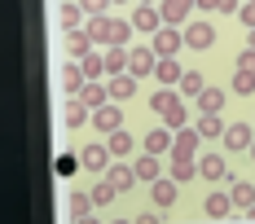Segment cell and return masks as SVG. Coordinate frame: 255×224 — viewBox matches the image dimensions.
Masks as SVG:
<instances>
[{
	"label": "cell",
	"mask_w": 255,
	"mask_h": 224,
	"mask_svg": "<svg viewBox=\"0 0 255 224\" xmlns=\"http://www.w3.org/2000/svg\"><path fill=\"white\" fill-rule=\"evenodd\" d=\"M198 0H158V13H163V22H185L189 18V9H194Z\"/></svg>",
	"instance_id": "cell-13"
},
{
	"label": "cell",
	"mask_w": 255,
	"mask_h": 224,
	"mask_svg": "<svg viewBox=\"0 0 255 224\" xmlns=\"http://www.w3.org/2000/svg\"><path fill=\"white\" fill-rule=\"evenodd\" d=\"M136 75L124 71V75H110V101H128V97H136Z\"/></svg>",
	"instance_id": "cell-12"
},
{
	"label": "cell",
	"mask_w": 255,
	"mask_h": 224,
	"mask_svg": "<svg viewBox=\"0 0 255 224\" xmlns=\"http://www.w3.org/2000/svg\"><path fill=\"white\" fill-rule=\"evenodd\" d=\"M185 44H189V49H198V53L211 49V44H216V26L207 22V18H203V22H194L189 31H185Z\"/></svg>",
	"instance_id": "cell-10"
},
{
	"label": "cell",
	"mask_w": 255,
	"mask_h": 224,
	"mask_svg": "<svg viewBox=\"0 0 255 224\" xmlns=\"http://www.w3.org/2000/svg\"><path fill=\"white\" fill-rule=\"evenodd\" d=\"M132 167H136V180H145V185H154V180H158V172H163L158 154H150V149H145V154H141V158H136Z\"/></svg>",
	"instance_id": "cell-19"
},
{
	"label": "cell",
	"mask_w": 255,
	"mask_h": 224,
	"mask_svg": "<svg viewBox=\"0 0 255 224\" xmlns=\"http://www.w3.org/2000/svg\"><path fill=\"white\" fill-rule=\"evenodd\" d=\"M79 18H84V4H62V26H66V31L79 26Z\"/></svg>",
	"instance_id": "cell-36"
},
{
	"label": "cell",
	"mask_w": 255,
	"mask_h": 224,
	"mask_svg": "<svg viewBox=\"0 0 255 224\" xmlns=\"http://www.w3.org/2000/svg\"><path fill=\"white\" fill-rule=\"evenodd\" d=\"M247 154H251V158H255V141H251V149H247Z\"/></svg>",
	"instance_id": "cell-44"
},
{
	"label": "cell",
	"mask_w": 255,
	"mask_h": 224,
	"mask_svg": "<svg viewBox=\"0 0 255 224\" xmlns=\"http://www.w3.org/2000/svg\"><path fill=\"white\" fill-rule=\"evenodd\" d=\"M216 13H238V0H216Z\"/></svg>",
	"instance_id": "cell-41"
},
{
	"label": "cell",
	"mask_w": 255,
	"mask_h": 224,
	"mask_svg": "<svg viewBox=\"0 0 255 224\" xmlns=\"http://www.w3.org/2000/svg\"><path fill=\"white\" fill-rule=\"evenodd\" d=\"M180 44H185V35L176 31V22H163L154 31V53H158V57H176Z\"/></svg>",
	"instance_id": "cell-2"
},
{
	"label": "cell",
	"mask_w": 255,
	"mask_h": 224,
	"mask_svg": "<svg viewBox=\"0 0 255 224\" xmlns=\"http://www.w3.org/2000/svg\"><path fill=\"white\" fill-rule=\"evenodd\" d=\"M238 13H242V26H255V0H242Z\"/></svg>",
	"instance_id": "cell-39"
},
{
	"label": "cell",
	"mask_w": 255,
	"mask_h": 224,
	"mask_svg": "<svg viewBox=\"0 0 255 224\" xmlns=\"http://www.w3.org/2000/svg\"><path fill=\"white\" fill-rule=\"evenodd\" d=\"M93 49H97V40L88 35V26H71V31H66V53H71V57H88Z\"/></svg>",
	"instance_id": "cell-8"
},
{
	"label": "cell",
	"mask_w": 255,
	"mask_h": 224,
	"mask_svg": "<svg viewBox=\"0 0 255 224\" xmlns=\"http://www.w3.org/2000/svg\"><path fill=\"white\" fill-rule=\"evenodd\" d=\"M163 123L172 127V132H176V127H185V123H189V114H185V106H180V97L172 101L167 110H163Z\"/></svg>",
	"instance_id": "cell-32"
},
{
	"label": "cell",
	"mask_w": 255,
	"mask_h": 224,
	"mask_svg": "<svg viewBox=\"0 0 255 224\" xmlns=\"http://www.w3.org/2000/svg\"><path fill=\"white\" fill-rule=\"evenodd\" d=\"M110 158H115V154H110V145H97V141L79 149V163H84L88 172H106V167H110Z\"/></svg>",
	"instance_id": "cell-7"
},
{
	"label": "cell",
	"mask_w": 255,
	"mask_h": 224,
	"mask_svg": "<svg viewBox=\"0 0 255 224\" xmlns=\"http://www.w3.org/2000/svg\"><path fill=\"white\" fill-rule=\"evenodd\" d=\"M229 198H233V207H238V211H247V207L255 202V185H247V180H233Z\"/></svg>",
	"instance_id": "cell-27"
},
{
	"label": "cell",
	"mask_w": 255,
	"mask_h": 224,
	"mask_svg": "<svg viewBox=\"0 0 255 224\" xmlns=\"http://www.w3.org/2000/svg\"><path fill=\"white\" fill-rule=\"evenodd\" d=\"M88 110H93V106H88L84 97H66V106H62V119H66V127H84L88 119H93Z\"/></svg>",
	"instance_id": "cell-11"
},
{
	"label": "cell",
	"mask_w": 255,
	"mask_h": 224,
	"mask_svg": "<svg viewBox=\"0 0 255 224\" xmlns=\"http://www.w3.org/2000/svg\"><path fill=\"white\" fill-rule=\"evenodd\" d=\"M251 141H255V123H229L225 127V149H233V154L251 149Z\"/></svg>",
	"instance_id": "cell-5"
},
{
	"label": "cell",
	"mask_w": 255,
	"mask_h": 224,
	"mask_svg": "<svg viewBox=\"0 0 255 224\" xmlns=\"http://www.w3.org/2000/svg\"><path fill=\"white\" fill-rule=\"evenodd\" d=\"M233 93H238V97H251L255 93V71H242V66H238V71H233Z\"/></svg>",
	"instance_id": "cell-30"
},
{
	"label": "cell",
	"mask_w": 255,
	"mask_h": 224,
	"mask_svg": "<svg viewBox=\"0 0 255 224\" xmlns=\"http://www.w3.org/2000/svg\"><path fill=\"white\" fill-rule=\"evenodd\" d=\"M79 97L97 110V106H106V101H110V84H102V79H88V84L79 88Z\"/></svg>",
	"instance_id": "cell-22"
},
{
	"label": "cell",
	"mask_w": 255,
	"mask_h": 224,
	"mask_svg": "<svg viewBox=\"0 0 255 224\" xmlns=\"http://www.w3.org/2000/svg\"><path fill=\"white\" fill-rule=\"evenodd\" d=\"M172 136H176L172 127H158V132H145V149H150V154H167V149H172Z\"/></svg>",
	"instance_id": "cell-25"
},
{
	"label": "cell",
	"mask_w": 255,
	"mask_h": 224,
	"mask_svg": "<svg viewBox=\"0 0 255 224\" xmlns=\"http://www.w3.org/2000/svg\"><path fill=\"white\" fill-rule=\"evenodd\" d=\"M84 84H88V71H84V62H66V66H62V88H66V97H79V88H84Z\"/></svg>",
	"instance_id": "cell-9"
},
{
	"label": "cell",
	"mask_w": 255,
	"mask_h": 224,
	"mask_svg": "<svg viewBox=\"0 0 255 224\" xmlns=\"http://www.w3.org/2000/svg\"><path fill=\"white\" fill-rule=\"evenodd\" d=\"M106 180H110L119 194H128V189L136 185V167H128V163H119V167H115V163H110V167H106Z\"/></svg>",
	"instance_id": "cell-16"
},
{
	"label": "cell",
	"mask_w": 255,
	"mask_h": 224,
	"mask_svg": "<svg viewBox=\"0 0 255 224\" xmlns=\"http://www.w3.org/2000/svg\"><path fill=\"white\" fill-rule=\"evenodd\" d=\"M229 211H233V198H229V194H207V202H203V216H207V220H225Z\"/></svg>",
	"instance_id": "cell-20"
},
{
	"label": "cell",
	"mask_w": 255,
	"mask_h": 224,
	"mask_svg": "<svg viewBox=\"0 0 255 224\" xmlns=\"http://www.w3.org/2000/svg\"><path fill=\"white\" fill-rule=\"evenodd\" d=\"M132 26H136V31H158V26H163V13H158L154 4L141 0V4H136V13H132Z\"/></svg>",
	"instance_id": "cell-15"
},
{
	"label": "cell",
	"mask_w": 255,
	"mask_h": 224,
	"mask_svg": "<svg viewBox=\"0 0 255 224\" xmlns=\"http://www.w3.org/2000/svg\"><path fill=\"white\" fill-rule=\"evenodd\" d=\"M198 145H203V136H198V127H176V136H172V154L180 158H198Z\"/></svg>",
	"instance_id": "cell-3"
},
{
	"label": "cell",
	"mask_w": 255,
	"mask_h": 224,
	"mask_svg": "<svg viewBox=\"0 0 255 224\" xmlns=\"http://www.w3.org/2000/svg\"><path fill=\"white\" fill-rule=\"evenodd\" d=\"M225 101H229L225 88H203V93H198V110H203V114H220Z\"/></svg>",
	"instance_id": "cell-21"
},
{
	"label": "cell",
	"mask_w": 255,
	"mask_h": 224,
	"mask_svg": "<svg viewBox=\"0 0 255 224\" xmlns=\"http://www.w3.org/2000/svg\"><path fill=\"white\" fill-rule=\"evenodd\" d=\"M194 127H198V136H203V141H211V136H225V119H220V114H203Z\"/></svg>",
	"instance_id": "cell-29"
},
{
	"label": "cell",
	"mask_w": 255,
	"mask_h": 224,
	"mask_svg": "<svg viewBox=\"0 0 255 224\" xmlns=\"http://www.w3.org/2000/svg\"><path fill=\"white\" fill-rule=\"evenodd\" d=\"M203 88H207V84H203V75H198V71H185V75H180V93H189V97H198Z\"/></svg>",
	"instance_id": "cell-35"
},
{
	"label": "cell",
	"mask_w": 255,
	"mask_h": 224,
	"mask_svg": "<svg viewBox=\"0 0 255 224\" xmlns=\"http://www.w3.org/2000/svg\"><path fill=\"white\" fill-rule=\"evenodd\" d=\"M115 4H128V0H115Z\"/></svg>",
	"instance_id": "cell-46"
},
{
	"label": "cell",
	"mask_w": 255,
	"mask_h": 224,
	"mask_svg": "<svg viewBox=\"0 0 255 224\" xmlns=\"http://www.w3.org/2000/svg\"><path fill=\"white\" fill-rule=\"evenodd\" d=\"M172 101H176V97H172V88H158V93L150 97V110H154V114H163V110H167Z\"/></svg>",
	"instance_id": "cell-37"
},
{
	"label": "cell",
	"mask_w": 255,
	"mask_h": 224,
	"mask_svg": "<svg viewBox=\"0 0 255 224\" xmlns=\"http://www.w3.org/2000/svg\"><path fill=\"white\" fill-rule=\"evenodd\" d=\"M115 194H119V189H115L110 180H97V185H93V202H97V207H110Z\"/></svg>",
	"instance_id": "cell-34"
},
{
	"label": "cell",
	"mask_w": 255,
	"mask_h": 224,
	"mask_svg": "<svg viewBox=\"0 0 255 224\" xmlns=\"http://www.w3.org/2000/svg\"><path fill=\"white\" fill-rule=\"evenodd\" d=\"M79 62H84L88 79H102V75H106V53H102V49H93L88 57H79Z\"/></svg>",
	"instance_id": "cell-31"
},
{
	"label": "cell",
	"mask_w": 255,
	"mask_h": 224,
	"mask_svg": "<svg viewBox=\"0 0 255 224\" xmlns=\"http://www.w3.org/2000/svg\"><path fill=\"white\" fill-rule=\"evenodd\" d=\"M154 66H158V53H154V44H150V49H132V53H128V71L136 75V79H150Z\"/></svg>",
	"instance_id": "cell-4"
},
{
	"label": "cell",
	"mask_w": 255,
	"mask_h": 224,
	"mask_svg": "<svg viewBox=\"0 0 255 224\" xmlns=\"http://www.w3.org/2000/svg\"><path fill=\"white\" fill-rule=\"evenodd\" d=\"M128 71V44H110L106 49V75H124Z\"/></svg>",
	"instance_id": "cell-24"
},
{
	"label": "cell",
	"mask_w": 255,
	"mask_h": 224,
	"mask_svg": "<svg viewBox=\"0 0 255 224\" xmlns=\"http://www.w3.org/2000/svg\"><path fill=\"white\" fill-rule=\"evenodd\" d=\"M79 4H84V13H88V18H102L106 9L115 4V0H79Z\"/></svg>",
	"instance_id": "cell-38"
},
{
	"label": "cell",
	"mask_w": 255,
	"mask_h": 224,
	"mask_svg": "<svg viewBox=\"0 0 255 224\" xmlns=\"http://www.w3.org/2000/svg\"><path fill=\"white\" fill-rule=\"evenodd\" d=\"M176 185H180V180H163V176H158V180L150 185V198L158 202L163 211H172V202H176Z\"/></svg>",
	"instance_id": "cell-17"
},
{
	"label": "cell",
	"mask_w": 255,
	"mask_h": 224,
	"mask_svg": "<svg viewBox=\"0 0 255 224\" xmlns=\"http://www.w3.org/2000/svg\"><path fill=\"white\" fill-rule=\"evenodd\" d=\"M93 211H97L93 194H71V207H66V216H71V220H93Z\"/></svg>",
	"instance_id": "cell-23"
},
{
	"label": "cell",
	"mask_w": 255,
	"mask_h": 224,
	"mask_svg": "<svg viewBox=\"0 0 255 224\" xmlns=\"http://www.w3.org/2000/svg\"><path fill=\"white\" fill-rule=\"evenodd\" d=\"M84 163H79V154H57V163H53V172L57 176H75Z\"/></svg>",
	"instance_id": "cell-33"
},
{
	"label": "cell",
	"mask_w": 255,
	"mask_h": 224,
	"mask_svg": "<svg viewBox=\"0 0 255 224\" xmlns=\"http://www.w3.org/2000/svg\"><path fill=\"white\" fill-rule=\"evenodd\" d=\"M247 220H255V202H251V207H247Z\"/></svg>",
	"instance_id": "cell-43"
},
{
	"label": "cell",
	"mask_w": 255,
	"mask_h": 224,
	"mask_svg": "<svg viewBox=\"0 0 255 224\" xmlns=\"http://www.w3.org/2000/svg\"><path fill=\"white\" fill-rule=\"evenodd\" d=\"M238 66H242V71H255V49L242 53V57H238Z\"/></svg>",
	"instance_id": "cell-40"
},
{
	"label": "cell",
	"mask_w": 255,
	"mask_h": 224,
	"mask_svg": "<svg viewBox=\"0 0 255 224\" xmlns=\"http://www.w3.org/2000/svg\"><path fill=\"white\" fill-rule=\"evenodd\" d=\"M194 176H198V163H194V158L172 154V180H180V185H185V180H194Z\"/></svg>",
	"instance_id": "cell-28"
},
{
	"label": "cell",
	"mask_w": 255,
	"mask_h": 224,
	"mask_svg": "<svg viewBox=\"0 0 255 224\" xmlns=\"http://www.w3.org/2000/svg\"><path fill=\"white\" fill-rule=\"evenodd\" d=\"M145 4H150V0H145Z\"/></svg>",
	"instance_id": "cell-47"
},
{
	"label": "cell",
	"mask_w": 255,
	"mask_h": 224,
	"mask_svg": "<svg viewBox=\"0 0 255 224\" xmlns=\"http://www.w3.org/2000/svg\"><path fill=\"white\" fill-rule=\"evenodd\" d=\"M180 62L176 57H158V66H154V79H158V84H163V88H172V84H180Z\"/></svg>",
	"instance_id": "cell-18"
},
{
	"label": "cell",
	"mask_w": 255,
	"mask_h": 224,
	"mask_svg": "<svg viewBox=\"0 0 255 224\" xmlns=\"http://www.w3.org/2000/svg\"><path fill=\"white\" fill-rule=\"evenodd\" d=\"M106 145H110V154H115V158H124V154H132V132L115 127V132L106 136Z\"/></svg>",
	"instance_id": "cell-26"
},
{
	"label": "cell",
	"mask_w": 255,
	"mask_h": 224,
	"mask_svg": "<svg viewBox=\"0 0 255 224\" xmlns=\"http://www.w3.org/2000/svg\"><path fill=\"white\" fill-rule=\"evenodd\" d=\"M251 49H255V26H251Z\"/></svg>",
	"instance_id": "cell-45"
},
{
	"label": "cell",
	"mask_w": 255,
	"mask_h": 224,
	"mask_svg": "<svg viewBox=\"0 0 255 224\" xmlns=\"http://www.w3.org/2000/svg\"><path fill=\"white\" fill-rule=\"evenodd\" d=\"M198 9H203V13H211V9H216V0H198Z\"/></svg>",
	"instance_id": "cell-42"
},
{
	"label": "cell",
	"mask_w": 255,
	"mask_h": 224,
	"mask_svg": "<svg viewBox=\"0 0 255 224\" xmlns=\"http://www.w3.org/2000/svg\"><path fill=\"white\" fill-rule=\"evenodd\" d=\"M198 176H203V180H225V176H229L225 154H207V158H198Z\"/></svg>",
	"instance_id": "cell-14"
},
{
	"label": "cell",
	"mask_w": 255,
	"mask_h": 224,
	"mask_svg": "<svg viewBox=\"0 0 255 224\" xmlns=\"http://www.w3.org/2000/svg\"><path fill=\"white\" fill-rule=\"evenodd\" d=\"M93 127L97 132H115V127H124V110H119V101H106L93 110Z\"/></svg>",
	"instance_id": "cell-6"
},
{
	"label": "cell",
	"mask_w": 255,
	"mask_h": 224,
	"mask_svg": "<svg viewBox=\"0 0 255 224\" xmlns=\"http://www.w3.org/2000/svg\"><path fill=\"white\" fill-rule=\"evenodd\" d=\"M88 35L97 40V49H110V44H128V35H132V22H119V18H93L88 22Z\"/></svg>",
	"instance_id": "cell-1"
}]
</instances>
